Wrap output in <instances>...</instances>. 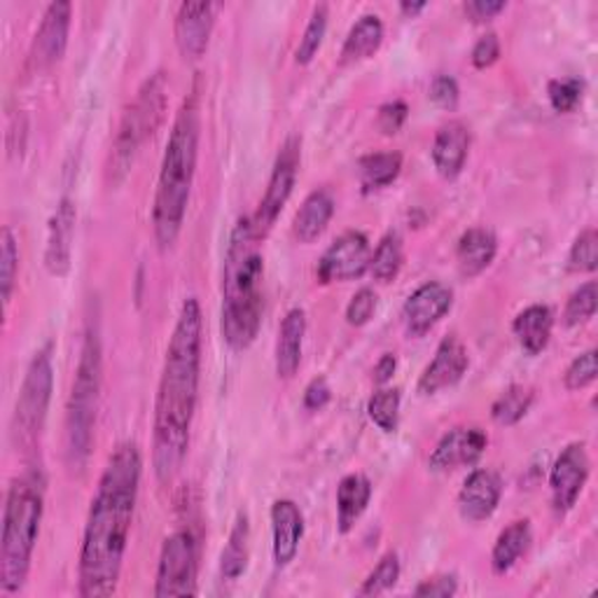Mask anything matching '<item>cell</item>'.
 Returning a JSON list of instances; mask_svg holds the SVG:
<instances>
[{
  "mask_svg": "<svg viewBox=\"0 0 598 598\" xmlns=\"http://www.w3.org/2000/svg\"><path fill=\"white\" fill-rule=\"evenodd\" d=\"M141 472L143 456L133 442L120 445L108 458L99 489L91 498L80 549L78 594L84 598H103L118 589Z\"/></svg>",
  "mask_w": 598,
  "mask_h": 598,
  "instance_id": "obj_1",
  "label": "cell"
},
{
  "mask_svg": "<svg viewBox=\"0 0 598 598\" xmlns=\"http://www.w3.org/2000/svg\"><path fill=\"white\" fill-rule=\"evenodd\" d=\"M201 379V307L188 297L169 341L155 402L152 466L162 485H171L190 449V432Z\"/></svg>",
  "mask_w": 598,
  "mask_h": 598,
  "instance_id": "obj_2",
  "label": "cell"
},
{
  "mask_svg": "<svg viewBox=\"0 0 598 598\" xmlns=\"http://www.w3.org/2000/svg\"><path fill=\"white\" fill-rule=\"evenodd\" d=\"M256 222L243 216L229 237L222 269V337L235 351L248 349L262 326L265 258Z\"/></svg>",
  "mask_w": 598,
  "mask_h": 598,
  "instance_id": "obj_3",
  "label": "cell"
},
{
  "mask_svg": "<svg viewBox=\"0 0 598 598\" xmlns=\"http://www.w3.org/2000/svg\"><path fill=\"white\" fill-rule=\"evenodd\" d=\"M199 99L192 94L182 101L176 114L157 182L152 227L162 250L178 241L182 222H186L199 157Z\"/></svg>",
  "mask_w": 598,
  "mask_h": 598,
  "instance_id": "obj_4",
  "label": "cell"
},
{
  "mask_svg": "<svg viewBox=\"0 0 598 598\" xmlns=\"http://www.w3.org/2000/svg\"><path fill=\"white\" fill-rule=\"evenodd\" d=\"M42 510L44 475L38 468H31L12 481L6 498L3 540H0V589L3 594H17L27 585Z\"/></svg>",
  "mask_w": 598,
  "mask_h": 598,
  "instance_id": "obj_5",
  "label": "cell"
},
{
  "mask_svg": "<svg viewBox=\"0 0 598 598\" xmlns=\"http://www.w3.org/2000/svg\"><path fill=\"white\" fill-rule=\"evenodd\" d=\"M103 360L101 339L94 328L84 332L76 379L66 409V458L73 470H82L94 442V426L101 398Z\"/></svg>",
  "mask_w": 598,
  "mask_h": 598,
  "instance_id": "obj_6",
  "label": "cell"
},
{
  "mask_svg": "<svg viewBox=\"0 0 598 598\" xmlns=\"http://www.w3.org/2000/svg\"><path fill=\"white\" fill-rule=\"evenodd\" d=\"M167 112V78L165 73H155L146 80V84L138 89V94L124 118L120 122L118 136H114V146L110 152V176L114 182H120L148 138L155 136L165 120Z\"/></svg>",
  "mask_w": 598,
  "mask_h": 598,
  "instance_id": "obj_7",
  "label": "cell"
},
{
  "mask_svg": "<svg viewBox=\"0 0 598 598\" xmlns=\"http://www.w3.org/2000/svg\"><path fill=\"white\" fill-rule=\"evenodd\" d=\"M52 386H54V367H52V343L42 347L27 370L24 383H21L17 407H14V421L12 435L17 447L31 449L44 428L48 419V409L52 400Z\"/></svg>",
  "mask_w": 598,
  "mask_h": 598,
  "instance_id": "obj_8",
  "label": "cell"
},
{
  "mask_svg": "<svg viewBox=\"0 0 598 598\" xmlns=\"http://www.w3.org/2000/svg\"><path fill=\"white\" fill-rule=\"evenodd\" d=\"M197 594V540L190 531H176L165 540L157 566V598Z\"/></svg>",
  "mask_w": 598,
  "mask_h": 598,
  "instance_id": "obj_9",
  "label": "cell"
},
{
  "mask_svg": "<svg viewBox=\"0 0 598 598\" xmlns=\"http://www.w3.org/2000/svg\"><path fill=\"white\" fill-rule=\"evenodd\" d=\"M299 148H302V141H299L297 136H290L283 143L279 157H276L273 171L269 178V188L265 192V199L260 201L256 218H252L260 239H265L271 232V227L276 225V220H279L281 211L286 209V203L292 195L297 169H299Z\"/></svg>",
  "mask_w": 598,
  "mask_h": 598,
  "instance_id": "obj_10",
  "label": "cell"
},
{
  "mask_svg": "<svg viewBox=\"0 0 598 598\" xmlns=\"http://www.w3.org/2000/svg\"><path fill=\"white\" fill-rule=\"evenodd\" d=\"M370 241L362 232H343L318 262V279L320 283H335V281H353L370 269Z\"/></svg>",
  "mask_w": 598,
  "mask_h": 598,
  "instance_id": "obj_11",
  "label": "cell"
},
{
  "mask_svg": "<svg viewBox=\"0 0 598 598\" xmlns=\"http://www.w3.org/2000/svg\"><path fill=\"white\" fill-rule=\"evenodd\" d=\"M589 456L587 447L580 442L568 445L559 458L551 466L549 472V489H551V505H555L557 515H566L578 502L587 479H589Z\"/></svg>",
  "mask_w": 598,
  "mask_h": 598,
  "instance_id": "obj_12",
  "label": "cell"
},
{
  "mask_svg": "<svg viewBox=\"0 0 598 598\" xmlns=\"http://www.w3.org/2000/svg\"><path fill=\"white\" fill-rule=\"evenodd\" d=\"M454 292L440 281H430L413 290L402 307L405 328L411 337L428 335L449 313Z\"/></svg>",
  "mask_w": 598,
  "mask_h": 598,
  "instance_id": "obj_13",
  "label": "cell"
},
{
  "mask_svg": "<svg viewBox=\"0 0 598 598\" xmlns=\"http://www.w3.org/2000/svg\"><path fill=\"white\" fill-rule=\"evenodd\" d=\"M216 24V6L213 3H182L176 12L173 36L180 54L197 61L209 50V40Z\"/></svg>",
  "mask_w": 598,
  "mask_h": 598,
  "instance_id": "obj_14",
  "label": "cell"
},
{
  "mask_svg": "<svg viewBox=\"0 0 598 598\" xmlns=\"http://www.w3.org/2000/svg\"><path fill=\"white\" fill-rule=\"evenodd\" d=\"M71 17L73 6L66 0H57L44 12L31 48V61L36 68H50L63 59L68 33H71Z\"/></svg>",
  "mask_w": 598,
  "mask_h": 598,
  "instance_id": "obj_15",
  "label": "cell"
},
{
  "mask_svg": "<svg viewBox=\"0 0 598 598\" xmlns=\"http://www.w3.org/2000/svg\"><path fill=\"white\" fill-rule=\"evenodd\" d=\"M489 445V437L481 428H454L430 456V470L449 472L458 468L475 466Z\"/></svg>",
  "mask_w": 598,
  "mask_h": 598,
  "instance_id": "obj_16",
  "label": "cell"
},
{
  "mask_svg": "<svg viewBox=\"0 0 598 598\" xmlns=\"http://www.w3.org/2000/svg\"><path fill=\"white\" fill-rule=\"evenodd\" d=\"M468 365H470V358H468L464 341L454 335L442 339V343L435 351L432 362L426 367L419 379V393L435 396L445 388L456 386L468 372Z\"/></svg>",
  "mask_w": 598,
  "mask_h": 598,
  "instance_id": "obj_17",
  "label": "cell"
},
{
  "mask_svg": "<svg viewBox=\"0 0 598 598\" xmlns=\"http://www.w3.org/2000/svg\"><path fill=\"white\" fill-rule=\"evenodd\" d=\"M76 201L63 197L50 220L48 248H44V267L52 276H66L71 271L73 241H76Z\"/></svg>",
  "mask_w": 598,
  "mask_h": 598,
  "instance_id": "obj_18",
  "label": "cell"
},
{
  "mask_svg": "<svg viewBox=\"0 0 598 598\" xmlns=\"http://www.w3.org/2000/svg\"><path fill=\"white\" fill-rule=\"evenodd\" d=\"M500 494L502 481L494 470H472L458 494V510L468 521H485L496 512Z\"/></svg>",
  "mask_w": 598,
  "mask_h": 598,
  "instance_id": "obj_19",
  "label": "cell"
},
{
  "mask_svg": "<svg viewBox=\"0 0 598 598\" xmlns=\"http://www.w3.org/2000/svg\"><path fill=\"white\" fill-rule=\"evenodd\" d=\"M271 534H273V561L279 568L288 566L299 542L305 538V517L292 500H276L271 505Z\"/></svg>",
  "mask_w": 598,
  "mask_h": 598,
  "instance_id": "obj_20",
  "label": "cell"
},
{
  "mask_svg": "<svg viewBox=\"0 0 598 598\" xmlns=\"http://www.w3.org/2000/svg\"><path fill=\"white\" fill-rule=\"evenodd\" d=\"M470 150V131L464 122H449L435 136L432 143V165L442 178H456L464 171Z\"/></svg>",
  "mask_w": 598,
  "mask_h": 598,
  "instance_id": "obj_21",
  "label": "cell"
},
{
  "mask_svg": "<svg viewBox=\"0 0 598 598\" xmlns=\"http://www.w3.org/2000/svg\"><path fill=\"white\" fill-rule=\"evenodd\" d=\"M307 335L305 309H290L283 318L279 339H276V375L281 379H292L302 362V347Z\"/></svg>",
  "mask_w": 598,
  "mask_h": 598,
  "instance_id": "obj_22",
  "label": "cell"
},
{
  "mask_svg": "<svg viewBox=\"0 0 598 598\" xmlns=\"http://www.w3.org/2000/svg\"><path fill=\"white\" fill-rule=\"evenodd\" d=\"M498 252V239L487 227H470L456 246V260L464 276H477L485 271Z\"/></svg>",
  "mask_w": 598,
  "mask_h": 598,
  "instance_id": "obj_23",
  "label": "cell"
},
{
  "mask_svg": "<svg viewBox=\"0 0 598 598\" xmlns=\"http://www.w3.org/2000/svg\"><path fill=\"white\" fill-rule=\"evenodd\" d=\"M551 328H555V316H551V309L545 305L526 307L512 323V332L519 341V347L528 356H538L547 349V343L551 339Z\"/></svg>",
  "mask_w": 598,
  "mask_h": 598,
  "instance_id": "obj_24",
  "label": "cell"
},
{
  "mask_svg": "<svg viewBox=\"0 0 598 598\" xmlns=\"http://www.w3.org/2000/svg\"><path fill=\"white\" fill-rule=\"evenodd\" d=\"M332 216H335L332 195L328 190H316L305 199L302 209L297 211L295 222H292V232L302 243H311L326 232Z\"/></svg>",
  "mask_w": 598,
  "mask_h": 598,
  "instance_id": "obj_25",
  "label": "cell"
},
{
  "mask_svg": "<svg viewBox=\"0 0 598 598\" xmlns=\"http://www.w3.org/2000/svg\"><path fill=\"white\" fill-rule=\"evenodd\" d=\"M372 498V485L365 475H347L337 487V524L341 534H349L362 517Z\"/></svg>",
  "mask_w": 598,
  "mask_h": 598,
  "instance_id": "obj_26",
  "label": "cell"
},
{
  "mask_svg": "<svg viewBox=\"0 0 598 598\" xmlns=\"http://www.w3.org/2000/svg\"><path fill=\"white\" fill-rule=\"evenodd\" d=\"M528 545H531V521L519 519L512 521L510 526H505L496 545H494V555H491V566L496 575L510 572L519 559L526 555Z\"/></svg>",
  "mask_w": 598,
  "mask_h": 598,
  "instance_id": "obj_27",
  "label": "cell"
},
{
  "mask_svg": "<svg viewBox=\"0 0 598 598\" xmlns=\"http://www.w3.org/2000/svg\"><path fill=\"white\" fill-rule=\"evenodd\" d=\"M383 42V24L377 14L360 17L341 48V63H358L377 54Z\"/></svg>",
  "mask_w": 598,
  "mask_h": 598,
  "instance_id": "obj_28",
  "label": "cell"
},
{
  "mask_svg": "<svg viewBox=\"0 0 598 598\" xmlns=\"http://www.w3.org/2000/svg\"><path fill=\"white\" fill-rule=\"evenodd\" d=\"M248 557H250V524H248V515L239 512L232 531H229V540L222 549V557H220L222 578L225 580L241 578L248 566Z\"/></svg>",
  "mask_w": 598,
  "mask_h": 598,
  "instance_id": "obj_29",
  "label": "cell"
},
{
  "mask_svg": "<svg viewBox=\"0 0 598 598\" xmlns=\"http://www.w3.org/2000/svg\"><path fill=\"white\" fill-rule=\"evenodd\" d=\"M402 171L400 152H372L365 155L358 162V173L365 192L388 188Z\"/></svg>",
  "mask_w": 598,
  "mask_h": 598,
  "instance_id": "obj_30",
  "label": "cell"
},
{
  "mask_svg": "<svg viewBox=\"0 0 598 598\" xmlns=\"http://www.w3.org/2000/svg\"><path fill=\"white\" fill-rule=\"evenodd\" d=\"M531 405H534V388L515 383L498 396V400L491 407V417L500 426H515L526 417Z\"/></svg>",
  "mask_w": 598,
  "mask_h": 598,
  "instance_id": "obj_31",
  "label": "cell"
},
{
  "mask_svg": "<svg viewBox=\"0 0 598 598\" xmlns=\"http://www.w3.org/2000/svg\"><path fill=\"white\" fill-rule=\"evenodd\" d=\"M405 262V252H402V239L398 235H386L377 250L370 258V273L375 276V281L379 283H390L400 273Z\"/></svg>",
  "mask_w": 598,
  "mask_h": 598,
  "instance_id": "obj_32",
  "label": "cell"
},
{
  "mask_svg": "<svg viewBox=\"0 0 598 598\" xmlns=\"http://www.w3.org/2000/svg\"><path fill=\"white\" fill-rule=\"evenodd\" d=\"M400 390L398 388H381L367 402V413L372 423L383 432H396L400 423Z\"/></svg>",
  "mask_w": 598,
  "mask_h": 598,
  "instance_id": "obj_33",
  "label": "cell"
},
{
  "mask_svg": "<svg viewBox=\"0 0 598 598\" xmlns=\"http://www.w3.org/2000/svg\"><path fill=\"white\" fill-rule=\"evenodd\" d=\"M326 31H328V6L320 3V6L313 8V14L309 19V27H307L302 40H299V48L295 52V61L299 66H307V63L313 61V57L320 50V44H323Z\"/></svg>",
  "mask_w": 598,
  "mask_h": 598,
  "instance_id": "obj_34",
  "label": "cell"
},
{
  "mask_svg": "<svg viewBox=\"0 0 598 598\" xmlns=\"http://www.w3.org/2000/svg\"><path fill=\"white\" fill-rule=\"evenodd\" d=\"M596 309H598V283L587 281L585 286H580L568 297V305L564 311V323L568 328L582 326L596 316Z\"/></svg>",
  "mask_w": 598,
  "mask_h": 598,
  "instance_id": "obj_35",
  "label": "cell"
},
{
  "mask_svg": "<svg viewBox=\"0 0 598 598\" xmlns=\"http://www.w3.org/2000/svg\"><path fill=\"white\" fill-rule=\"evenodd\" d=\"M400 580V559L396 551H388V555L381 557L377 568L367 575V580L358 589L360 596H381L388 589H393Z\"/></svg>",
  "mask_w": 598,
  "mask_h": 598,
  "instance_id": "obj_36",
  "label": "cell"
},
{
  "mask_svg": "<svg viewBox=\"0 0 598 598\" xmlns=\"http://www.w3.org/2000/svg\"><path fill=\"white\" fill-rule=\"evenodd\" d=\"M19 271V248L17 239L10 227H3V237H0V290H3V302L8 305Z\"/></svg>",
  "mask_w": 598,
  "mask_h": 598,
  "instance_id": "obj_37",
  "label": "cell"
},
{
  "mask_svg": "<svg viewBox=\"0 0 598 598\" xmlns=\"http://www.w3.org/2000/svg\"><path fill=\"white\" fill-rule=\"evenodd\" d=\"M582 94H585V82L578 78L551 80L547 87L549 103L557 112H572L582 103Z\"/></svg>",
  "mask_w": 598,
  "mask_h": 598,
  "instance_id": "obj_38",
  "label": "cell"
},
{
  "mask_svg": "<svg viewBox=\"0 0 598 598\" xmlns=\"http://www.w3.org/2000/svg\"><path fill=\"white\" fill-rule=\"evenodd\" d=\"M598 267V235L589 227L575 239L568 252V269L570 271H594Z\"/></svg>",
  "mask_w": 598,
  "mask_h": 598,
  "instance_id": "obj_39",
  "label": "cell"
},
{
  "mask_svg": "<svg viewBox=\"0 0 598 598\" xmlns=\"http://www.w3.org/2000/svg\"><path fill=\"white\" fill-rule=\"evenodd\" d=\"M598 365H596V349L585 351L582 356L575 358L564 375V383L568 390H580L596 381Z\"/></svg>",
  "mask_w": 598,
  "mask_h": 598,
  "instance_id": "obj_40",
  "label": "cell"
},
{
  "mask_svg": "<svg viewBox=\"0 0 598 598\" xmlns=\"http://www.w3.org/2000/svg\"><path fill=\"white\" fill-rule=\"evenodd\" d=\"M377 311V292L372 288H360L347 307V320L353 328H362L372 320Z\"/></svg>",
  "mask_w": 598,
  "mask_h": 598,
  "instance_id": "obj_41",
  "label": "cell"
},
{
  "mask_svg": "<svg viewBox=\"0 0 598 598\" xmlns=\"http://www.w3.org/2000/svg\"><path fill=\"white\" fill-rule=\"evenodd\" d=\"M407 114H409V108L405 101H390L386 106L379 108V118H377V124L383 133H398L402 129V124L407 122Z\"/></svg>",
  "mask_w": 598,
  "mask_h": 598,
  "instance_id": "obj_42",
  "label": "cell"
},
{
  "mask_svg": "<svg viewBox=\"0 0 598 598\" xmlns=\"http://www.w3.org/2000/svg\"><path fill=\"white\" fill-rule=\"evenodd\" d=\"M456 591H458L456 575H435V578L423 580L417 589H413V596L449 598V596H456Z\"/></svg>",
  "mask_w": 598,
  "mask_h": 598,
  "instance_id": "obj_43",
  "label": "cell"
},
{
  "mask_svg": "<svg viewBox=\"0 0 598 598\" xmlns=\"http://www.w3.org/2000/svg\"><path fill=\"white\" fill-rule=\"evenodd\" d=\"M500 57V40L496 33H485L472 48V66L475 68H489Z\"/></svg>",
  "mask_w": 598,
  "mask_h": 598,
  "instance_id": "obj_44",
  "label": "cell"
},
{
  "mask_svg": "<svg viewBox=\"0 0 598 598\" xmlns=\"http://www.w3.org/2000/svg\"><path fill=\"white\" fill-rule=\"evenodd\" d=\"M430 99L442 108H454L458 103L456 80L451 76H437L430 84Z\"/></svg>",
  "mask_w": 598,
  "mask_h": 598,
  "instance_id": "obj_45",
  "label": "cell"
},
{
  "mask_svg": "<svg viewBox=\"0 0 598 598\" xmlns=\"http://www.w3.org/2000/svg\"><path fill=\"white\" fill-rule=\"evenodd\" d=\"M330 398H332V390H330L328 381L323 377H318L305 390V407L311 411H318L330 402Z\"/></svg>",
  "mask_w": 598,
  "mask_h": 598,
  "instance_id": "obj_46",
  "label": "cell"
},
{
  "mask_svg": "<svg viewBox=\"0 0 598 598\" xmlns=\"http://www.w3.org/2000/svg\"><path fill=\"white\" fill-rule=\"evenodd\" d=\"M505 8H508L505 0H470V3H466V14L472 21H489L496 14H500Z\"/></svg>",
  "mask_w": 598,
  "mask_h": 598,
  "instance_id": "obj_47",
  "label": "cell"
},
{
  "mask_svg": "<svg viewBox=\"0 0 598 598\" xmlns=\"http://www.w3.org/2000/svg\"><path fill=\"white\" fill-rule=\"evenodd\" d=\"M396 370H398V358L393 353H383L379 362L375 365V381L381 386L388 383L390 379H393Z\"/></svg>",
  "mask_w": 598,
  "mask_h": 598,
  "instance_id": "obj_48",
  "label": "cell"
},
{
  "mask_svg": "<svg viewBox=\"0 0 598 598\" xmlns=\"http://www.w3.org/2000/svg\"><path fill=\"white\" fill-rule=\"evenodd\" d=\"M428 8V3H423V0H419V3H407V0H405V3H400V12L405 14V17H417L419 12H423Z\"/></svg>",
  "mask_w": 598,
  "mask_h": 598,
  "instance_id": "obj_49",
  "label": "cell"
}]
</instances>
